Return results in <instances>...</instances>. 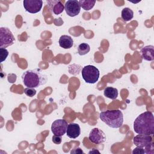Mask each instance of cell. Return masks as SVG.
I'll return each mask as SVG.
<instances>
[{"mask_svg": "<svg viewBox=\"0 0 154 154\" xmlns=\"http://www.w3.org/2000/svg\"><path fill=\"white\" fill-rule=\"evenodd\" d=\"M134 130L138 134L153 135L154 118L152 112L146 111L140 114L134 122Z\"/></svg>", "mask_w": 154, "mask_h": 154, "instance_id": "cell-1", "label": "cell"}, {"mask_svg": "<svg viewBox=\"0 0 154 154\" xmlns=\"http://www.w3.org/2000/svg\"><path fill=\"white\" fill-rule=\"evenodd\" d=\"M22 82L25 87L37 88L45 84L48 76L40 69L28 70L22 75Z\"/></svg>", "mask_w": 154, "mask_h": 154, "instance_id": "cell-2", "label": "cell"}, {"mask_svg": "<svg viewBox=\"0 0 154 154\" xmlns=\"http://www.w3.org/2000/svg\"><path fill=\"white\" fill-rule=\"evenodd\" d=\"M100 119L112 128H120L123 123V116L120 110H106L99 114Z\"/></svg>", "mask_w": 154, "mask_h": 154, "instance_id": "cell-3", "label": "cell"}, {"mask_svg": "<svg viewBox=\"0 0 154 154\" xmlns=\"http://www.w3.org/2000/svg\"><path fill=\"white\" fill-rule=\"evenodd\" d=\"M81 74L82 78L87 83L94 84L98 81L100 73L95 66L87 65L82 68Z\"/></svg>", "mask_w": 154, "mask_h": 154, "instance_id": "cell-4", "label": "cell"}, {"mask_svg": "<svg viewBox=\"0 0 154 154\" xmlns=\"http://www.w3.org/2000/svg\"><path fill=\"white\" fill-rule=\"evenodd\" d=\"M14 37L8 28H0V48H5L11 46L14 43Z\"/></svg>", "mask_w": 154, "mask_h": 154, "instance_id": "cell-5", "label": "cell"}, {"mask_svg": "<svg viewBox=\"0 0 154 154\" xmlns=\"http://www.w3.org/2000/svg\"><path fill=\"white\" fill-rule=\"evenodd\" d=\"M67 122L64 119L55 120L51 126V131L54 135L63 136L65 134L67 127Z\"/></svg>", "mask_w": 154, "mask_h": 154, "instance_id": "cell-6", "label": "cell"}, {"mask_svg": "<svg viewBox=\"0 0 154 154\" xmlns=\"http://www.w3.org/2000/svg\"><path fill=\"white\" fill-rule=\"evenodd\" d=\"M23 7L25 10L30 13H37L40 11L43 5L42 0H24Z\"/></svg>", "mask_w": 154, "mask_h": 154, "instance_id": "cell-7", "label": "cell"}, {"mask_svg": "<svg viewBox=\"0 0 154 154\" xmlns=\"http://www.w3.org/2000/svg\"><path fill=\"white\" fill-rule=\"evenodd\" d=\"M64 10L68 16L74 17L79 13L81 11V7L78 1L69 0L65 3Z\"/></svg>", "mask_w": 154, "mask_h": 154, "instance_id": "cell-8", "label": "cell"}, {"mask_svg": "<svg viewBox=\"0 0 154 154\" xmlns=\"http://www.w3.org/2000/svg\"><path fill=\"white\" fill-rule=\"evenodd\" d=\"M88 138L93 143L101 144L105 141L106 137L104 132L97 128H94L90 132Z\"/></svg>", "mask_w": 154, "mask_h": 154, "instance_id": "cell-9", "label": "cell"}, {"mask_svg": "<svg viewBox=\"0 0 154 154\" xmlns=\"http://www.w3.org/2000/svg\"><path fill=\"white\" fill-rule=\"evenodd\" d=\"M134 144L139 147H144L147 144L152 142V138L151 135H144V134H138L134 137L133 139Z\"/></svg>", "mask_w": 154, "mask_h": 154, "instance_id": "cell-10", "label": "cell"}, {"mask_svg": "<svg viewBox=\"0 0 154 154\" xmlns=\"http://www.w3.org/2000/svg\"><path fill=\"white\" fill-rule=\"evenodd\" d=\"M66 134L70 138H76L81 134V128L78 124L70 123L67 125Z\"/></svg>", "mask_w": 154, "mask_h": 154, "instance_id": "cell-11", "label": "cell"}, {"mask_svg": "<svg viewBox=\"0 0 154 154\" xmlns=\"http://www.w3.org/2000/svg\"><path fill=\"white\" fill-rule=\"evenodd\" d=\"M47 3L50 10L55 14H60L64 10V6L60 1H48Z\"/></svg>", "mask_w": 154, "mask_h": 154, "instance_id": "cell-12", "label": "cell"}, {"mask_svg": "<svg viewBox=\"0 0 154 154\" xmlns=\"http://www.w3.org/2000/svg\"><path fill=\"white\" fill-rule=\"evenodd\" d=\"M143 59L146 61H153L154 60V46L148 45L143 47L141 50Z\"/></svg>", "mask_w": 154, "mask_h": 154, "instance_id": "cell-13", "label": "cell"}, {"mask_svg": "<svg viewBox=\"0 0 154 154\" xmlns=\"http://www.w3.org/2000/svg\"><path fill=\"white\" fill-rule=\"evenodd\" d=\"M59 45L64 49H70L73 45V40L72 38L67 35H63L60 37L59 41Z\"/></svg>", "mask_w": 154, "mask_h": 154, "instance_id": "cell-14", "label": "cell"}, {"mask_svg": "<svg viewBox=\"0 0 154 154\" xmlns=\"http://www.w3.org/2000/svg\"><path fill=\"white\" fill-rule=\"evenodd\" d=\"M104 96L111 99H116L118 96V90L117 88L112 87H107L103 91Z\"/></svg>", "mask_w": 154, "mask_h": 154, "instance_id": "cell-15", "label": "cell"}, {"mask_svg": "<svg viewBox=\"0 0 154 154\" xmlns=\"http://www.w3.org/2000/svg\"><path fill=\"white\" fill-rule=\"evenodd\" d=\"M78 2L80 7L85 11H88L93 8L96 3V1L93 0H80Z\"/></svg>", "mask_w": 154, "mask_h": 154, "instance_id": "cell-16", "label": "cell"}, {"mask_svg": "<svg viewBox=\"0 0 154 154\" xmlns=\"http://www.w3.org/2000/svg\"><path fill=\"white\" fill-rule=\"evenodd\" d=\"M121 16H122V18L123 19L124 21L128 22L133 18L134 12L131 8L128 7H126L122 10Z\"/></svg>", "mask_w": 154, "mask_h": 154, "instance_id": "cell-17", "label": "cell"}, {"mask_svg": "<svg viewBox=\"0 0 154 154\" xmlns=\"http://www.w3.org/2000/svg\"><path fill=\"white\" fill-rule=\"evenodd\" d=\"M90 51V47L88 43H81L78 47V52L80 55H86Z\"/></svg>", "mask_w": 154, "mask_h": 154, "instance_id": "cell-18", "label": "cell"}, {"mask_svg": "<svg viewBox=\"0 0 154 154\" xmlns=\"http://www.w3.org/2000/svg\"><path fill=\"white\" fill-rule=\"evenodd\" d=\"M24 93L27 96L31 97L35 95L36 90L34 89V88L27 87L24 89Z\"/></svg>", "mask_w": 154, "mask_h": 154, "instance_id": "cell-19", "label": "cell"}, {"mask_svg": "<svg viewBox=\"0 0 154 154\" xmlns=\"http://www.w3.org/2000/svg\"><path fill=\"white\" fill-rule=\"evenodd\" d=\"M8 54V51L5 48H0V57L1 63L6 60Z\"/></svg>", "mask_w": 154, "mask_h": 154, "instance_id": "cell-20", "label": "cell"}, {"mask_svg": "<svg viewBox=\"0 0 154 154\" xmlns=\"http://www.w3.org/2000/svg\"><path fill=\"white\" fill-rule=\"evenodd\" d=\"M145 147V153L147 154H153L154 153V147H153V143L151 142L149 144H147Z\"/></svg>", "mask_w": 154, "mask_h": 154, "instance_id": "cell-21", "label": "cell"}, {"mask_svg": "<svg viewBox=\"0 0 154 154\" xmlns=\"http://www.w3.org/2000/svg\"><path fill=\"white\" fill-rule=\"evenodd\" d=\"M61 140H62V138L61 136H58V135H54L52 137V141L56 144H59L61 143Z\"/></svg>", "mask_w": 154, "mask_h": 154, "instance_id": "cell-22", "label": "cell"}, {"mask_svg": "<svg viewBox=\"0 0 154 154\" xmlns=\"http://www.w3.org/2000/svg\"><path fill=\"white\" fill-rule=\"evenodd\" d=\"M132 153L135 154V153H137V154H144L145 153V151L144 149L142 147H137L136 148H135L133 151H132Z\"/></svg>", "mask_w": 154, "mask_h": 154, "instance_id": "cell-23", "label": "cell"}, {"mask_svg": "<svg viewBox=\"0 0 154 154\" xmlns=\"http://www.w3.org/2000/svg\"><path fill=\"white\" fill-rule=\"evenodd\" d=\"M71 153H83V151L81 150V149L78 147V148H75L73 150H72L70 152Z\"/></svg>", "mask_w": 154, "mask_h": 154, "instance_id": "cell-24", "label": "cell"}, {"mask_svg": "<svg viewBox=\"0 0 154 154\" xmlns=\"http://www.w3.org/2000/svg\"><path fill=\"white\" fill-rule=\"evenodd\" d=\"M96 152H97V153H100L97 150H96V149H93L92 150H91V151H90L88 153H96Z\"/></svg>", "mask_w": 154, "mask_h": 154, "instance_id": "cell-25", "label": "cell"}]
</instances>
